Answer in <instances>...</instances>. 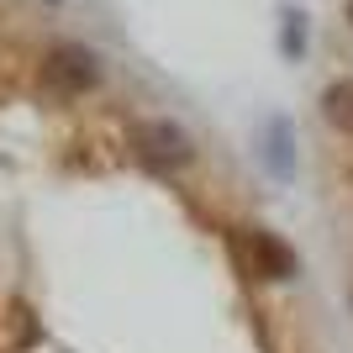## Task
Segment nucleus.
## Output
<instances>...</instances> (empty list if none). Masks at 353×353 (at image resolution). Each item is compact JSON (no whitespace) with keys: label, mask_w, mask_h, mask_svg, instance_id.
<instances>
[{"label":"nucleus","mask_w":353,"mask_h":353,"mask_svg":"<svg viewBox=\"0 0 353 353\" xmlns=\"http://www.w3.org/2000/svg\"><path fill=\"white\" fill-rule=\"evenodd\" d=\"M127 148L137 153V163H148V169L163 174V179L195 169V159H201L195 137L185 132L174 117H137L132 127H127Z\"/></svg>","instance_id":"obj_1"},{"label":"nucleus","mask_w":353,"mask_h":353,"mask_svg":"<svg viewBox=\"0 0 353 353\" xmlns=\"http://www.w3.org/2000/svg\"><path fill=\"white\" fill-rule=\"evenodd\" d=\"M105 79L101 69V53L85 43H53L43 53V85L53 90V95H63V101H85V95H95Z\"/></svg>","instance_id":"obj_2"},{"label":"nucleus","mask_w":353,"mask_h":353,"mask_svg":"<svg viewBox=\"0 0 353 353\" xmlns=\"http://www.w3.org/2000/svg\"><path fill=\"white\" fill-rule=\"evenodd\" d=\"M237 253H243L248 274L264 285H290L301 274V253L290 248V237L274 232V227H259V221L237 227Z\"/></svg>","instance_id":"obj_3"},{"label":"nucleus","mask_w":353,"mask_h":353,"mask_svg":"<svg viewBox=\"0 0 353 353\" xmlns=\"http://www.w3.org/2000/svg\"><path fill=\"white\" fill-rule=\"evenodd\" d=\"M253 153H259V169H264L274 185H290L295 169H301V143H295V121L285 111H269L259 121V137H253Z\"/></svg>","instance_id":"obj_4"},{"label":"nucleus","mask_w":353,"mask_h":353,"mask_svg":"<svg viewBox=\"0 0 353 353\" xmlns=\"http://www.w3.org/2000/svg\"><path fill=\"white\" fill-rule=\"evenodd\" d=\"M316 117H322L327 132L353 137V74H338V79H327V85H322V95H316Z\"/></svg>","instance_id":"obj_5"},{"label":"nucleus","mask_w":353,"mask_h":353,"mask_svg":"<svg viewBox=\"0 0 353 353\" xmlns=\"http://www.w3.org/2000/svg\"><path fill=\"white\" fill-rule=\"evenodd\" d=\"M274 43L290 63H306L311 53V16L301 6H280V27H274Z\"/></svg>","instance_id":"obj_6"},{"label":"nucleus","mask_w":353,"mask_h":353,"mask_svg":"<svg viewBox=\"0 0 353 353\" xmlns=\"http://www.w3.org/2000/svg\"><path fill=\"white\" fill-rule=\"evenodd\" d=\"M343 16H348V27H353V0H343Z\"/></svg>","instance_id":"obj_7"},{"label":"nucleus","mask_w":353,"mask_h":353,"mask_svg":"<svg viewBox=\"0 0 353 353\" xmlns=\"http://www.w3.org/2000/svg\"><path fill=\"white\" fill-rule=\"evenodd\" d=\"M348 316H353V280H348Z\"/></svg>","instance_id":"obj_8"}]
</instances>
